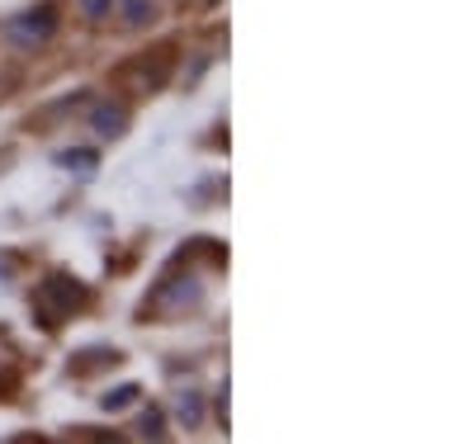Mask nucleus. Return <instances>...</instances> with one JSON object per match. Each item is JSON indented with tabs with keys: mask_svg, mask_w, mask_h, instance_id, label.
<instances>
[{
	"mask_svg": "<svg viewBox=\"0 0 473 444\" xmlns=\"http://www.w3.org/2000/svg\"><path fill=\"white\" fill-rule=\"evenodd\" d=\"M57 161L67 165V171H90V165H95V152H61Z\"/></svg>",
	"mask_w": 473,
	"mask_h": 444,
	"instance_id": "0eeeda50",
	"label": "nucleus"
},
{
	"mask_svg": "<svg viewBox=\"0 0 473 444\" xmlns=\"http://www.w3.org/2000/svg\"><path fill=\"white\" fill-rule=\"evenodd\" d=\"M137 392H142L137 383H118V388H109L105 397H99V407H105V411H118V407H128Z\"/></svg>",
	"mask_w": 473,
	"mask_h": 444,
	"instance_id": "20e7f679",
	"label": "nucleus"
},
{
	"mask_svg": "<svg viewBox=\"0 0 473 444\" xmlns=\"http://www.w3.org/2000/svg\"><path fill=\"white\" fill-rule=\"evenodd\" d=\"M57 29V5H43V10H29V14H19L5 24V38L14 48H38V43H48Z\"/></svg>",
	"mask_w": 473,
	"mask_h": 444,
	"instance_id": "f257e3e1",
	"label": "nucleus"
},
{
	"mask_svg": "<svg viewBox=\"0 0 473 444\" xmlns=\"http://www.w3.org/2000/svg\"><path fill=\"white\" fill-rule=\"evenodd\" d=\"M123 128H128V114H123V109H114V104H99V109H95V133L118 137Z\"/></svg>",
	"mask_w": 473,
	"mask_h": 444,
	"instance_id": "f03ea898",
	"label": "nucleus"
},
{
	"mask_svg": "<svg viewBox=\"0 0 473 444\" xmlns=\"http://www.w3.org/2000/svg\"><path fill=\"white\" fill-rule=\"evenodd\" d=\"M137 435H147V439H161V435H166V430H161V411H156V407H152V411H142Z\"/></svg>",
	"mask_w": 473,
	"mask_h": 444,
	"instance_id": "423d86ee",
	"label": "nucleus"
},
{
	"mask_svg": "<svg viewBox=\"0 0 473 444\" xmlns=\"http://www.w3.org/2000/svg\"><path fill=\"white\" fill-rule=\"evenodd\" d=\"M175 411H180L184 426H199V420H203V397H199V392H180Z\"/></svg>",
	"mask_w": 473,
	"mask_h": 444,
	"instance_id": "7ed1b4c3",
	"label": "nucleus"
},
{
	"mask_svg": "<svg viewBox=\"0 0 473 444\" xmlns=\"http://www.w3.org/2000/svg\"><path fill=\"white\" fill-rule=\"evenodd\" d=\"M123 14H128V24H147V19H152V0H123Z\"/></svg>",
	"mask_w": 473,
	"mask_h": 444,
	"instance_id": "39448f33",
	"label": "nucleus"
},
{
	"mask_svg": "<svg viewBox=\"0 0 473 444\" xmlns=\"http://www.w3.org/2000/svg\"><path fill=\"white\" fill-rule=\"evenodd\" d=\"M80 10H86L90 19H99V14H109V0H80Z\"/></svg>",
	"mask_w": 473,
	"mask_h": 444,
	"instance_id": "6e6552de",
	"label": "nucleus"
}]
</instances>
